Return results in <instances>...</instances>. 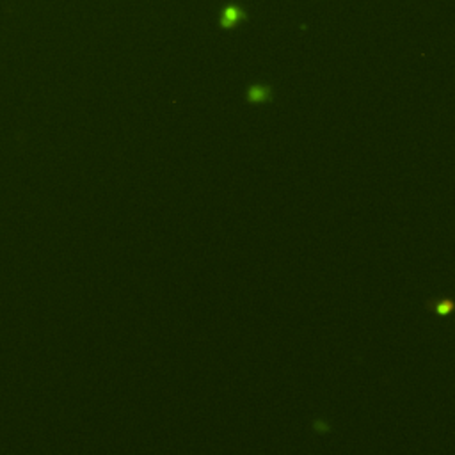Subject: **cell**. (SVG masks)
I'll use <instances>...</instances> for the list:
<instances>
[{"label":"cell","instance_id":"6da1fadb","mask_svg":"<svg viewBox=\"0 0 455 455\" xmlns=\"http://www.w3.org/2000/svg\"><path fill=\"white\" fill-rule=\"evenodd\" d=\"M270 98V89L263 87V85H252L247 91V100L252 102V104H262V102H267Z\"/></svg>","mask_w":455,"mask_h":455},{"label":"cell","instance_id":"7a4b0ae2","mask_svg":"<svg viewBox=\"0 0 455 455\" xmlns=\"http://www.w3.org/2000/svg\"><path fill=\"white\" fill-rule=\"evenodd\" d=\"M238 18H240V13H238L237 9H228V11L224 13V16H222V25L224 27L233 25Z\"/></svg>","mask_w":455,"mask_h":455}]
</instances>
